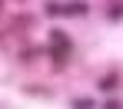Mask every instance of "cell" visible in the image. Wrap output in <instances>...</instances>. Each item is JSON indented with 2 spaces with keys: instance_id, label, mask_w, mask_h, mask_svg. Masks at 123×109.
Returning a JSON list of instances; mask_svg holds the SVG:
<instances>
[{
  "instance_id": "cell-3",
  "label": "cell",
  "mask_w": 123,
  "mask_h": 109,
  "mask_svg": "<svg viewBox=\"0 0 123 109\" xmlns=\"http://www.w3.org/2000/svg\"><path fill=\"white\" fill-rule=\"evenodd\" d=\"M117 83H120V76H117V73H106V76H103L97 86H100L103 93H113V89H117Z\"/></svg>"
},
{
  "instance_id": "cell-1",
  "label": "cell",
  "mask_w": 123,
  "mask_h": 109,
  "mask_svg": "<svg viewBox=\"0 0 123 109\" xmlns=\"http://www.w3.org/2000/svg\"><path fill=\"white\" fill-rule=\"evenodd\" d=\"M50 56H53V63L63 66L70 60V53H73V43H70V36L63 33V30H50V50H47Z\"/></svg>"
},
{
  "instance_id": "cell-7",
  "label": "cell",
  "mask_w": 123,
  "mask_h": 109,
  "mask_svg": "<svg viewBox=\"0 0 123 109\" xmlns=\"http://www.w3.org/2000/svg\"><path fill=\"white\" fill-rule=\"evenodd\" d=\"M103 109H123V103H120V99H106V103H103Z\"/></svg>"
},
{
  "instance_id": "cell-6",
  "label": "cell",
  "mask_w": 123,
  "mask_h": 109,
  "mask_svg": "<svg viewBox=\"0 0 123 109\" xmlns=\"http://www.w3.org/2000/svg\"><path fill=\"white\" fill-rule=\"evenodd\" d=\"M120 17H123V7L113 3V7H110V20H120Z\"/></svg>"
},
{
  "instance_id": "cell-5",
  "label": "cell",
  "mask_w": 123,
  "mask_h": 109,
  "mask_svg": "<svg viewBox=\"0 0 123 109\" xmlns=\"http://www.w3.org/2000/svg\"><path fill=\"white\" fill-rule=\"evenodd\" d=\"M43 10H47V17H60V13H63V3H47Z\"/></svg>"
},
{
  "instance_id": "cell-2",
  "label": "cell",
  "mask_w": 123,
  "mask_h": 109,
  "mask_svg": "<svg viewBox=\"0 0 123 109\" xmlns=\"http://www.w3.org/2000/svg\"><path fill=\"white\" fill-rule=\"evenodd\" d=\"M86 10H90V7H86L83 0H77V3H63V13H67V17H83Z\"/></svg>"
},
{
  "instance_id": "cell-4",
  "label": "cell",
  "mask_w": 123,
  "mask_h": 109,
  "mask_svg": "<svg viewBox=\"0 0 123 109\" xmlns=\"http://www.w3.org/2000/svg\"><path fill=\"white\" fill-rule=\"evenodd\" d=\"M97 106V103H93V99H86V96H80V99H73V103H70V109H93Z\"/></svg>"
}]
</instances>
